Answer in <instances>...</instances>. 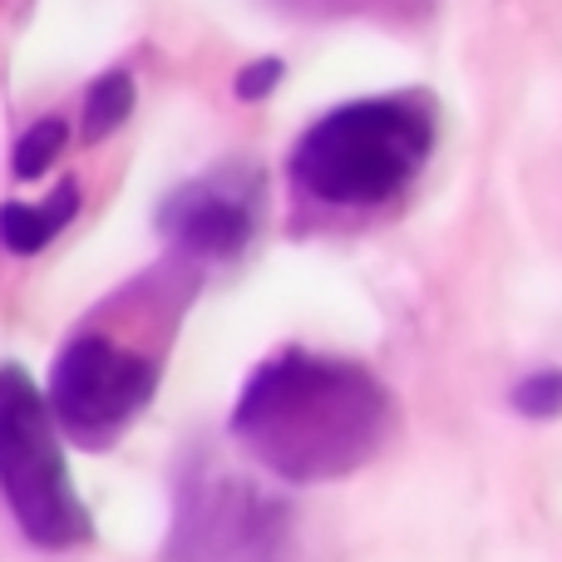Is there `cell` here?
I'll return each mask as SVG.
<instances>
[{
  "label": "cell",
  "instance_id": "52a82bcc",
  "mask_svg": "<svg viewBox=\"0 0 562 562\" xmlns=\"http://www.w3.org/2000/svg\"><path fill=\"white\" fill-rule=\"evenodd\" d=\"M128 109H134V85H128V75L114 69V75L99 79L85 99V138H104L109 128L124 124Z\"/></svg>",
  "mask_w": 562,
  "mask_h": 562
},
{
  "label": "cell",
  "instance_id": "6da1fadb",
  "mask_svg": "<svg viewBox=\"0 0 562 562\" xmlns=\"http://www.w3.org/2000/svg\"><path fill=\"white\" fill-rule=\"evenodd\" d=\"M390 425L395 405L370 370L311 350L272 356L233 409V435L247 454L296 484L356 474L380 454Z\"/></svg>",
  "mask_w": 562,
  "mask_h": 562
},
{
  "label": "cell",
  "instance_id": "7a4b0ae2",
  "mask_svg": "<svg viewBox=\"0 0 562 562\" xmlns=\"http://www.w3.org/2000/svg\"><path fill=\"white\" fill-rule=\"evenodd\" d=\"M435 154V109L425 99H356L301 134L291 183L326 207H380L400 198Z\"/></svg>",
  "mask_w": 562,
  "mask_h": 562
},
{
  "label": "cell",
  "instance_id": "30bf717a",
  "mask_svg": "<svg viewBox=\"0 0 562 562\" xmlns=\"http://www.w3.org/2000/svg\"><path fill=\"white\" fill-rule=\"evenodd\" d=\"M277 75H281V65H277V59H262V65L243 69V79H237V89H243V94H262V89H272V85H277Z\"/></svg>",
  "mask_w": 562,
  "mask_h": 562
},
{
  "label": "cell",
  "instance_id": "277c9868",
  "mask_svg": "<svg viewBox=\"0 0 562 562\" xmlns=\"http://www.w3.org/2000/svg\"><path fill=\"white\" fill-rule=\"evenodd\" d=\"M0 498L40 548H79L94 538L59 454L55 415L20 366L0 370Z\"/></svg>",
  "mask_w": 562,
  "mask_h": 562
},
{
  "label": "cell",
  "instance_id": "8992f818",
  "mask_svg": "<svg viewBox=\"0 0 562 562\" xmlns=\"http://www.w3.org/2000/svg\"><path fill=\"white\" fill-rule=\"evenodd\" d=\"M75 213H79V183H59L45 207L5 203L0 207V243H5L10 252L30 257V252H40L55 233H65V223Z\"/></svg>",
  "mask_w": 562,
  "mask_h": 562
},
{
  "label": "cell",
  "instance_id": "5b68a950",
  "mask_svg": "<svg viewBox=\"0 0 562 562\" xmlns=\"http://www.w3.org/2000/svg\"><path fill=\"white\" fill-rule=\"evenodd\" d=\"M168 233L178 237L183 247L203 257H233L237 247L252 237V207L237 188L223 183H198L173 193V203L164 207Z\"/></svg>",
  "mask_w": 562,
  "mask_h": 562
},
{
  "label": "cell",
  "instance_id": "9c48e42d",
  "mask_svg": "<svg viewBox=\"0 0 562 562\" xmlns=\"http://www.w3.org/2000/svg\"><path fill=\"white\" fill-rule=\"evenodd\" d=\"M514 409L528 419H553L562 415V370H538L514 390Z\"/></svg>",
  "mask_w": 562,
  "mask_h": 562
},
{
  "label": "cell",
  "instance_id": "3957f363",
  "mask_svg": "<svg viewBox=\"0 0 562 562\" xmlns=\"http://www.w3.org/2000/svg\"><path fill=\"white\" fill-rule=\"evenodd\" d=\"M109 321H89L59 346L49 370L45 405L55 415V429L75 439L79 449H109L138 415L148 409L164 375V340H148V321L128 326V311H114Z\"/></svg>",
  "mask_w": 562,
  "mask_h": 562
},
{
  "label": "cell",
  "instance_id": "ba28073f",
  "mask_svg": "<svg viewBox=\"0 0 562 562\" xmlns=\"http://www.w3.org/2000/svg\"><path fill=\"white\" fill-rule=\"evenodd\" d=\"M65 138H69L65 119H40V124L15 144V178H40L49 164H55L59 148H65Z\"/></svg>",
  "mask_w": 562,
  "mask_h": 562
}]
</instances>
